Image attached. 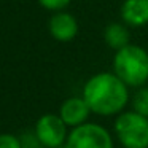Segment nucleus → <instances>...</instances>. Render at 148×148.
Here are the masks:
<instances>
[{
  "instance_id": "20e7f679",
  "label": "nucleus",
  "mask_w": 148,
  "mask_h": 148,
  "mask_svg": "<svg viewBox=\"0 0 148 148\" xmlns=\"http://www.w3.org/2000/svg\"><path fill=\"white\" fill-rule=\"evenodd\" d=\"M62 148H115L113 137L103 126L97 123H84L69 132Z\"/></svg>"
},
{
  "instance_id": "39448f33",
  "label": "nucleus",
  "mask_w": 148,
  "mask_h": 148,
  "mask_svg": "<svg viewBox=\"0 0 148 148\" xmlns=\"http://www.w3.org/2000/svg\"><path fill=\"white\" fill-rule=\"evenodd\" d=\"M69 126L62 121V118L54 113L42 115L35 123V131L40 143L48 148H62L69 137Z\"/></svg>"
},
{
  "instance_id": "423d86ee",
  "label": "nucleus",
  "mask_w": 148,
  "mask_h": 148,
  "mask_svg": "<svg viewBox=\"0 0 148 148\" xmlns=\"http://www.w3.org/2000/svg\"><path fill=\"white\" fill-rule=\"evenodd\" d=\"M48 30H49V35L56 42L67 43V42H72L78 35L80 26H78L77 18L72 13H67L65 10H61V11H54L53 16L49 18Z\"/></svg>"
},
{
  "instance_id": "f03ea898",
  "label": "nucleus",
  "mask_w": 148,
  "mask_h": 148,
  "mask_svg": "<svg viewBox=\"0 0 148 148\" xmlns=\"http://www.w3.org/2000/svg\"><path fill=\"white\" fill-rule=\"evenodd\" d=\"M113 73L129 88L145 86L148 81V51L129 43L113 56Z\"/></svg>"
},
{
  "instance_id": "6e6552de",
  "label": "nucleus",
  "mask_w": 148,
  "mask_h": 148,
  "mask_svg": "<svg viewBox=\"0 0 148 148\" xmlns=\"http://www.w3.org/2000/svg\"><path fill=\"white\" fill-rule=\"evenodd\" d=\"M121 21L131 29H140L148 24V0H124L121 5Z\"/></svg>"
},
{
  "instance_id": "9b49d317",
  "label": "nucleus",
  "mask_w": 148,
  "mask_h": 148,
  "mask_svg": "<svg viewBox=\"0 0 148 148\" xmlns=\"http://www.w3.org/2000/svg\"><path fill=\"white\" fill-rule=\"evenodd\" d=\"M19 140H21V147L23 148H38V147H43L40 143L38 137H37L35 131H26L19 135Z\"/></svg>"
},
{
  "instance_id": "9d476101",
  "label": "nucleus",
  "mask_w": 148,
  "mask_h": 148,
  "mask_svg": "<svg viewBox=\"0 0 148 148\" xmlns=\"http://www.w3.org/2000/svg\"><path fill=\"white\" fill-rule=\"evenodd\" d=\"M132 110L148 118V86H140L131 99Z\"/></svg>"
},
{
  "instance_id": "7ed1b4c3",
  "label": "nucleus",
  "mask_w": 148,
  "mask_h": 148,
  "mask_svg": "<svg viewBox=\"0 0 148 148\" xmlns=\"http://www.w3.org/2000/svg\"><path fill=\"white\" fill-rule=\"evenodd\" d=\"M115 135L123 148H148V118L134 110L121 112L115 119Z\"/></svg>"
},
{
  "instance_id": "0eeeda50",
  "label": "nucleus",
  "mask_w": 148,
  "mask_h": 148,
  "mask_svg": "<svg viewBox=\"0 0 148 148\" xmlns=\"http://www.w3.org/2000/svg\"><path fill=\"white\" fill-rule=\"evenodd\" d=\"M91 108L83 99V96H73L69 97L62 102L59 108V116L69 127H77L80 124L88 123V118L91 115Z\"/></svg>"
},
{
  "instance_id": "f8f14e48",
  "label": "nucleus",
  "mask_w": 148,
  "mask_h": 148,
  "mask_svg": "<svg viewBox=\"0 0 148 148\" xmlns=\"http://www.w3.org/2000/svg\"><path fill=\"white\" fill-rule=\"evenodd\" d=\"M72 0H38V3L42 5L45 10L48 11H61V10H65V8L70 5Z\"/></svg>"
},
{
  "instance_id": "1a4fd4ad",
  "label": "nucleus",
  "mask_w": 148,
  "mask_h": 148,
  "mask_svg": "<svg viewBox=\"0 0 148 148\" xmlns=\"http://www.w3.org/2000/svg\"><path fill=\"white\" fill-rule=\"evenodd\" d=\"M103 40L112 49L118 51L131 43V30L124 23H110L103 30Z\"/></svg>"
},
{
  "instance_id": "f257e3e1",
  "label": "nucleus",
  "mask_w": 148,
  "mask_h": 148,
  "mask_svg": "<svg viewBox=\"0 0 148 148\" xmlns=\"http://www.w3.org/2000/svg\"><path fill=\"white\" fill-rule=\"evenodd\" d=\"M81 96L89 105L91 112L99 116L119 115L124 112L131 99L129 86L113 72H100L92 75L84 83Z\"/></svg>"
},
{
  "instance_id": "ddd939ff",
  "label": "nucleus",
  "mask_w": 148,
  "mask_h": 148,
  "mask_svg": "<svg viewBox=\"0 0 148 148\" xmlns=\"http://www.w3.org/2000/svg\"><path fill=\"white\" fill-rule=\"evenodd\" d=\"M0 148H23L21 147L19 135L14 134H0Z\"/></svg>"
},
{
  "instance_id": "4468645a",
  "label": "nucleus",
  "mask_w": 148,
  "mask_h": 148,
  "mask_svg": "<svg viewBox=\"0 0 148 148\" xmlns=\"http://www.w3.org/2000/svg\"><path fill=\"white\" fill-rule=\"evenodd\" d=\"M38 148H48V147H38Z\"/></svg>"
}]
</instances>
